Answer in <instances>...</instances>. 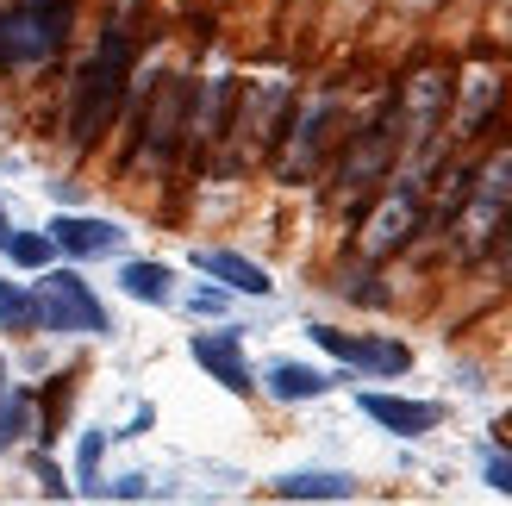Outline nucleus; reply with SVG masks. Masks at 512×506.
<instances>
[{
    "mask_svg": "<svg viewBox=\"0 0 512 506\" xmlns=\"http://www.w3.org/2000/svg\"><path fill=\"white\" fill-rule=\"evenodd\" d=\"M69 38V0H19L0 13V69H44Z\"/></svg>",
    "mask_w": 512,
    "mask_h": 506,
    "instance_id": "4",
    "label": "nucleus"
},
{
    "mask_svg": "<svg viewBox=\"0 0 512 506\" xmlns=\"http://www.w3.org/2000/svg\"><path fill=\"white\" fill-rule=\"evenodd\" d=\"M194 263L207 269V275H219L225 288H238V294H256V300H263V294L275 288V282H269V269H263V263H250V257H238V250H200Z\"/></svg>",
    "mask_w": 512,
    "mask_h": 506,
    "instance_id": "16",
    "label": "nucleus"
},
{
    "mask_svg": "<svg viewBox=\"0 0 512 506\" xmlns=\"http://www.w3.org/2000/svg\"><path fill=\"white\" fill-rule=\"evenodd\" d=\"M25 425H32V394H25V388L0 394V450H13L25 438Z\"/></svg>",
    "mask_w": 512,
    "mask_h": 506,
    "instance_id": "20",
    "label": "nucleus"
},
{
    "mask_svg": "<svg viewBox=\"0 0 512 506\" xmlns=\"http://www.w3.org/2000/svg\"><path fill=\"white\" fill-rule=\"evenodd\" d=\"M306 338H313L319 350H331L338 363L375 369V375H406V369H413V350L394 344V338H356V332H338V325H313Z\"/></svg>",
    "mask_w": 512,
    "mask_h": 506,
    "instance_id": "11",
    "label": "nucleus"
},
{
    "mask_svg": "<svg viewBox=\"0 0 512 506\" xmlns=\"http://www.w3.org/2000/svg\"><path fill=\"white\" fill-rule=\"evenodd\" d=\"M188 307H194V313H225V294H219V288H200Z\"/></svg>",
    "mask_w": 512,
    "mask_h": 506,
    "instance_id": "25",
    "label": "nucleus"
},
{
    "mask_svg": "<svg viewBox=\"0 0 512 506\" xmlns=\"http://www.w3.org/2000/svg\"><path fill=\"white\" fill-rule=\"evenodd\" d=\"M119 288L132 294V300H144V307H169V300H175L163 263H125V269H119Z\"/></svg>",
    "mask_w": 512,
    "mask_h": 506,
    "instance_id": "19",
    "label": "nucleus"
},
{
    "mask_svg": "<svg viewBox=\"0 0 512 506\" xmlns=\"http://www.w3.org/2000/svg\"><path fill=\"white\" fill-rule=\"evenodd\" d=\"M450 69H438V63H425V69H413L400 82V94H394V132H400V157H413V163H425L431 157V144H438V132H444V119H450Z\"/></svg>",
    "mask_w": 512,
    "mask_h": 506,
    "instance_id": "3",
    "label": "nucleus"
},
{
    "mask_svg": "<svg viewBox=\"0 0 512 506\" xmlns=\"http://www.w3.org/2000/svg\"><path fill=\"white\" fill-rule=\"evenodd\" d=\"M194 363L213 375L219 388H232V394H250V363H244V344L238 332H194Z\"/></svg>",
    "mask_w": 512,
    "mask_h": 506,
    "instance_id": "14",
    "label": "nucleus"
},
{
    "mask_svg": "<svg viewBox=\"0 0 512 506\" xmlns=\"http://www.w3.org/2000/svg\"><path fill=\"white\" fill-rule=\"evenodd\" d=\"M0 382H7V369H0ZM0 394H7V388H0Z\"/></svg>",
    "mask_w": 512,
    "mask_h": 506,
    "instance_id": "28",
    "label": "nucleus"
},
{
    "mask_svg": "<svg viewBox=\"0 0 512 506\" xmlns=\"http://www.w3.org/2000/svg\"><path fill=\"white\" fill-rule=\"evenodd\" d=\"M275 494L281 500H350L356 482L350 475H331V469H300V475H281Z\"/></svg>",
    "mask_w": 512,
    "mask_h": 506,
    "instance_id": "17",
    "label": "nucleus"
},
{
    "mask_svg": "<svg viewBox=\"0 0 512 506\" xmlns=\"http://www.w3.org/2000/svg\"><path fill=\"white\" fill-rule=\"evenodd\" d=\"M419 225H425V188H419V175H394V188L363 213L356 250H363L369 263H388L394 250H406V244L419 238Z\"/></svg>",
    "mask_w": 512,
    "mask_h": 506,
    "instance_id": "5",
    "label": "nucleus"
},
{
    "mask_svg": "<svg viewBox=\"0 0 512 506\" xmlns=\"http://www.w3.org/2000/svg\"><path fill=\"white\" fill-rule=\"evenodd\" d=\"M232 107L238 113L225 119V132H232V169H244L281 138L275 125H281V113H288V82H256V88H244L232 100Z\"/></svg>",
    "mask_w": 512,
    "mask_h": 506,
    "instance_id": "7",
    "label": "nucleus"
},
{
    "mask_svg": "<svg viewBox=\"0 0 512 506\" xmlns=\"http://www.w3.org/2000/svg\"><path fill=\"white\" fill-rule=\"evenodd\" d=\"M269 394L294 407V400H319V394H331V382H325L319 369H306V363H275V369H269Z\"/></svg>",
    "mask_w": 512,
    "mask_h": 506,
    "instance_id": "18",
    "label": "nucleus"
},
{
    "mask_svg": "<svg viewBox=\"0 0 512 506\" xmlns=\"http://www.w3.org/2000/svg\"><path fill=\"white\" fill-rule=\"evenodd\" d=\"M394 157H400V132H394V100L381 107L363 132L350 138V150H344V163H338V194L344 200H356V194H369L381 175L394 169Z\"/></svg>",
    "mask_w": 512,
    "mask_h": 506,
    "instance_id": "8",
    "label": "nucleus"
},
{
    "mask_svg": "<svg viewBox=\"0 0 512 506\" xmlns=\"http://www.w3.org/2000/svg\"><path fill=\"white\" fill-rule=\"evenodd\" d=\"M113 494H119V500H138V494H144V475H125V482H119Z\"/></svg>",
    "mask_w": 512,
    "mask_h": 506,
    "instance_id": "26",
    "label": "nucleus"
},
{
    "mask_svg": "<svg viewBox=\"0 0 512 506\" xmlns=\"http://www.w3.org/2000/svg\"><path fill=\"white\" fill-rule=\"evenodd\" d=\"M0 319H7L13 332H32L38 325V294H25V288H13L7 275H0Z\"/></svg>",
    "mask_w": 512,
    "mask_h": 506,
    "instance_id": "21",
    "label": "nucleus"
},
{
    "mask_svg": "<svg viewBox=\"0 0 512 506\" xmlns=\"http://www.w3.org/2000/svg\"><path fill=\"white\" fill-rule=\"evenodd\" d=\"M50 244H57L63 257L88 263V257H113V250L125 244V232H119L113 219H82V213H63V219H50Z\"/></svg>",
    "mask_w": 512,
    "mask_h": 506,
    "instance_id": "13",
    "label": "nucleus"
},
{
    "mask_svg": "<svg viewBox=\"0 0 512 506\" xmlns=\"http://www.w3.org/2000/svg\"><path fill=\"white\" fill-rule=\"evenodd\" d=\"M125 82H132V32H125V19H113L100 32L94 57L82 63V75H75V100H69V144L75 150H88L119 119Z\"/></svg>",
    "mask_w": 512,
    "mask_h": 506,
    "instance_id": "1",
    "label": "nucleus"
},
{
    "mask_svg": "<svg viewBox=\"0 0 512 506\" xmlns=\"http://www.w3.org/2000/svg\"><path fill=\"white\" fill-rule=\"evenodd\" d=\"M188 82H175V75H163V88L157 100H150V113H144V138L132 144V163H169L175 150L188 144Z\"/></svg>",
    "mask_w": 512,
    "mask_h": 506,
    "instance_id": "10",
    "label": "nucleus"
},
{
    "mask_svg": "<svg viewBox=\"0 0 512 506\" xmlns=\"http://www.w3.org/2000/svg\"><path fill=\"white\" fill-rule=\"evenodd\" d=\"M50 250H57V244L38 238V232H25V238L13 232V238H7V257H13L19 269H44V263H50Z\"/></svg>",
    "mask_w": 512,
    "mask_h": 506,
    "instance_id": "22",
    "label": "nucleus"
},
{
    "mask_svg": "<svg viewBox=\"0 0 512 506\" xmlns=\"http://www.w3.org/2000/svg\"><path fill=\"white\" fill-rule=\"evenodd\" d=\"M7 238H13V225H7V213H0V250H7Z\"/></svg>",
    "mask_w": 512,
    "mask_h": 506,
    "instance_id": "27",
    "label": "nucleus"
},
{
    "mask_svg": "<svg viewBox=\"0 0 512 506\" xmlns=\"http://www.w3.org/2000/svg\"><path fill=\"white\" fill-rule=\"evenodd\" d=\"M331 125H338V94L300 100V113L288 119L281 150H275V175H281V182H313L319 163H325V144H331Z\"/></svg>",
    "mask_w": 512,
    "mask_h": 506,
    "instance_id": "6",
    "label": "nucleus"
},
{
    "mask_svg": "<svg viewBox=\"0 0 512 506\" xmlns=\"http://www.w3.org/2000/svg\"><path fill=\"white\" fill-rule=\"evenodd\" d=\"M456 100V113H450V138H475V132H488V119L500 113V100H506V75L500 69H469L463 75V88H450Z\"/></svg>",
    "mask_w": 512,
    "mask_h": 506,
    "instance_id": "12",
    "label": "nucleus"
},
{
    "mask_svg": "<svg viewBox=\"0 0 512 506\" xmlns=\"http://www.w3.org/2000/svg\"><path fill=\"white\" fill-rule=\"evenodd\" d=\"M456 257L463 263H488V257H512V150L488 157L456 207Z\"/></svg>",
    "mask_w": 512,
    "mask_h": 506,
    "instance_id": "2",
    "label": "nucleus"
},
{
    "mask_svg": "<svg viewBox=\"0 0 512 506\" xmlns=\"http://www.w3.org/2000/svg\"><path fill=\"white\" fill-rule=\"evenodd\" d=\"M100 450H107V432H88V438H82V482H94V469H100Z\"/></svg>",
    "mask_w": 512,
    "mask_h": 506,
    "instance_id": "24",
    "label": "nucleus"
},
{
    "mask_svg": "<svg viewBox=\"0 0 512 506\" xmlns=\"http://www.w3.org/2000/svg\"><path fill=\"white\" fill-rule=\"evenodd\" d=\"M481 475H488V488L512 494V450H488V463H481Z\"/></svg>",
    "mask_w": 512,
    "mask_h": 506,
    "instance_id": "23",
    "label": "nucleus"
},
{
    "mask_svg": "<svg viewBox=\"0 0 512 506\" xmlns=\"http://www.w3.org/2000/svg\"><path fill=\"white\" fill-rule=\"evenodd\" d=\"M38 325L44 332H107V307L94 300V288L82 282L75 269H57V275H44V288H38Z\"/></svg>",
    "mask_w": 512,
    "mask_h": 506,
    "instance_id": "9",
    "label": "nucleus"
},
{
    "mask_svg": "<svg viewBox=\"0 0 512 506\" xmlns=\"http://www.w3.org/2000/svg\"><path fill=\"white\" fill-rule=\"evenodd\" d=\"M356 407H363L375 425H388L394 438H425L431 425L444 419L438 407H431V400H400V394H375V388H369V394H356Z\"/></svg>",
    "mask_w": 512,
    "mask_h": 506,
    "instance_id": "15",
    "label": "nucleus"
}]
</instances>
